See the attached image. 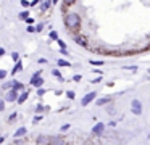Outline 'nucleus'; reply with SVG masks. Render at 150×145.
<instances>
[{
	"instance_id": "2f4dec72",
	"label": "nucleus",
	"mask_w": 150,
	"mask_h": 145,
	"mask_svg": "<svg viewBox=\"0 0 150 145\" xmlns=\"http://www.w3.org/2000/svg\"><path fill=\"white\" fill-rule=\"evenodd\" d=\"M81 79H82V76H79V74H74V77H73V81H74V82H79Z\"/></svg>"
},
{
	"instance_id": "58836bf2",
	"label": "nucleus",
	"mask_w": 150,
	"mask_h": 145,
	"mask_svg": "<svg viewBox=\"0 0 150 145\" xmlns=\"http://www.w3.org/2000/svg\"><path fill=\"white\" fill-rule=\"evenodd\" d=\"M36 5H39V2H37V0H34V2H29V7H36Z\"/></svg>"
},
{
	"instance_id": "c9c22d12",
	"label": "nucleus",
	"mask_w": 150,
	"mask_h": 145,
	"mask_svg": "<svg viewBox=\"0 0 150 145\" xmlns=\"http://www.w3.org/2000/svg\"><path fill=\"white\" fill-rule=\"evenodd\" d=\"M45 94V89H37V95H39V97H42Z\"/></svg>"
},
{
	"instance_id": "f03ea898",
	"label": "nucleus",
	"mask_w": 150,
	"mask_h": 145,
	"mask_svg": "<svg viewBox=\"0 0 150 145\" xmlns=\"http://www.w3.org/2000/svg\"><path fill=\"white\" fill-rule=\"evenodd\" d=\"M29 84L32 87H37V89H42V85H44V77L41 76V71H37L32 74V77L29 79Z\"/></svg>"
},
{
	"instance_id": "4468645a",
	"label": "nucleus",
	"mask_w": 150,
	"mask_h": 145,
	"mask_svg": "<svg viewBox=\"0 0 150 145\" xmlns=\"http://www.w3.org/2000/svg\"><path fill=\"white\" fill-rule=\"evenodd\" d=\"M24 89V85H23V82H20V81H16V79H13V90H23Z\"/></svg>"
},
{
	"instance_id": "9b49d317",
	"label": "nucleus",
	"mask_w": 150,
	"mask_h": 145,
	"mask_svg": "<svg viewBox=\"0 0 150 145\" xmlns=\"http://www.w3.org/2000/svg\"><path fill=\"white\" fill-rule=\"evenodd\" d=\"M110 102H111V97H102V98H95V105H97V106L108 105Z\"/></svg>"
},
{
	"instance_id": "473e14b6",
	"label": "nucleus",
	"mask_w": 150,
	"mask_h": 145,
	"mask_svg": "<svg viewBox=\"0 0 150 145\" xmlns=\"http://www.w3.org/2000/svg\"><path fill=\"white\" fill-rule=\"evenodd\" d=\"M26 23H27V26H32V24H34V18H31V16H29V18L26 19Z\"/></svg>"
},
{
	"instance_id": "bb28decb",
	"label": "nucleus",
	"mask_w": 150,
	"mask_h": 145,
	"mask_svg": "<svg viewBox=\"0 0 150 145\" xmlns=\"http://www.w3.org/2000/svg\"><path fill=\"white\" fill-rule=\"evenodd\" d=\"M66 97H68V98H70V100H73V98H74V97H76V94H74L73 90H66Z\"/></svg>"
},
{
	"instance_id": "0eeeda50",
	"label": "nucleus",
	"mask_w": 150,
	"mask_h": 145,
	"mask_svg": "<svg viewBox=\"0 0 150 145\" xmlns=\"http://www.w3.org/2000/svg\"><path fill=\"white\" fill-rule=\"evenodd\" d=\"M103 132H105V124H103V123H97V124L92 127V134H94V135H102Z\"/></svg>"
},
{
	"instance_id": "7c9ffc66",
	"label": "nucleus",
	"mask_w": 150,
	"mask_h": 145,
	"mask_svg": "<svg viewBox=\"0 0 150 145\" xmlns=\"http://www.w3.org/2000/svg\"><path fill=\"white\" fill-rule=\"evenodd\" d=\"M44 119V114H37L36 118H34V123H39V121H42Z\"/></svg>"
},
{
	"instance_id": "6e6552de",
	"label": "nucleus",
	"mask_w": 150,
	"mask_h": 145,
	"mask_svg": "<svg viewBox=\"0 0 150 145\" xmlns=\"http://www.w3.org/2000/svg\"><path fill=\"white\" fill-rule=\"evenodd\" d=\"M27 98H29V90L20 92V95H18V98H16V103H18V105H23Z\"/></svg>"
},
{
	"instance_id": "ea45409f",
	"label": "nucleus",
	"mask_w": 150,
	"mask_h": 145,
	"mask_svg": "<svg viewBox=\"0 0 150 145\" xmlns=\"http://www.w3.org/2000/svg\"><path fill=\"white\" fill-rule=\"evenodd\" d=\"M5 52H7L5 48H3V47H0V56H3V55H5Z\"/></svg>"
},
{
	"instance_id": "a211bd4d",
	"label": "nucleus",
	"mask_w": 150,
	"mask_h": 145,
	"mask_svg": "<svg viewBox=\"0 0 150 145\" xmlns=\"http://www.w3.org/2000/svg\"><path fill=\"white\" fill-rule=\"evenodd\" d=\"M2 89H3V90H11V89H13V81H8V82H3V85H2Z\"/></svg>"
},
{
	"instance_id": "412c9836",
	"label": "nucleus",
	"mask_w": 150,
	"mask_h": 145,
	"mask_svg": "<svg viewBox=\"0 0 150 145\" xmlns=\"http://www.w3.org/2000/svg\"><path fill=\"white\" fill-rule=\"evenodd\" d=\"M52 40H58V32L57 31H50V36H49Z\"/></svg>"
},
{
	"instance_id": "f257e3e1",
	"label": "nucleus",
	"mask_w": 150,
	"mask_h": 145,
	"mask_svg": "<svg viewBox=\"0 0 150 145\" xmlns=\"http://www.w3.org/2000/svg\"><path fill=\"white\" fill-rule=\"evenodd\" d=\"M63 23H65V27H66L68 31L76 32L78 29L81 27V24H82V18L76 11H68V13H65V16H63Z\"/></svg>"
},
{
	"instance_id": "cd10ccee",
	"label": "nucleus",
	"mask_w": 150,
	"mask_h": 145,
	"mask_svg": "<svg viewBox=\"0 0 150 145\" xmlns=\"http://www.w3.org/2000/svg\"><path fill=\"white\" fill-rule=\"evenodd\" d=\"M7 76H8V73H7L5 69H0V81H3Z\"/></svg>"
},
{
	"instance_id": "b1692460",
	"label": "nucleus",
	"mask_w": 150,
	"mask_h": 145,
	"mask_svg": "<svg viewBox=\"0 0 150 145\" xmlns=\"http://www.w3.org/2000/svg\"><path fill=\"white\" fill-rule=\"evenodd\" d=\"M44 26H45L44 23H39L37 26H34V27H36V32H42V31H44Z\"/></svg>"
},
{
	"instance_id": "c756f323",
	"label": "nucleus",
	"mask_w": 150,
	"mask_h": 145,
	"mask_svg": "<svg viewBox=\"0 0 150 145\" xmlns=\"http://www.w3.org/2000/svg\"><path fill=\"white\" fill-rule=\"evenodd\" d=\"M123 69H128V71H137V66H123Z\"/></svg>"
},
{
	"instance_id": "6ab92c4d",
	"label": "nucleus",
	"mask_w": 150,
	"mask_h": 145,
	"mask_svg": "<svg viewBox=\"0 0 150 145\" xmlns=\"http://www.w3.org/2000/svg\"><path fill=\"white\" fill-rule=\"evenodd\" d=\"M18 18H20V19H24V21H26V19L29 18V10H24V11H21L20 15H18Z\"/></svg>"
},
{
	"instance_id": "e433bc0d",
	"label": "nucleus",
	"mask_w": 150,
	"mask_h": 145,
	"mask_svg": "<svg viewBox=\"0 0 150 145\" xmlns=\"http://www.w3.org/2000/svg\"><path fill=\"white\" fill-rule=\"evenodd\" d=\"M0 111H5V103H3V100H0Z\"/></svg>"
},
{
	"instance_id": "9d476101",
	"label": "nucleus",
	"mask_w": 150,
	"mask_h": 145,
	"mask_svg": "<svg viewBox=\"0 0 150 145\" xmlns=\"http://www.w3.org/2000/svg\"><path fill=\"white\" fill-rule=\"evenodd\" d=\"M74 42H76L78 45H82V47H87V39L84 37V36H79V34H76V36H74Z\"/></svg>"
},
{
	"instance_id": "aec40b11",
	"label": "nucleus",
	"mask_w": 150,
	"mask_h": 145,
	"mask_svg": "<svg viewBox=\"0 0 150 145\" xmlns=\"http://www.w3.org/2000/svg\"><path fill=\"white\" fill-rule=\"evenodd\" d=\"M89 63H90L92 66H95V68H99V66H103V65H105V61H102V60H97V61H94V60H90Z\"/></svg>"
},
{
	"instance_id": "39448f33",
	"label": "nucleus",
	"mask_w": 150,
	"mask_h": 145,
	"mask_svg": "<svg viewBox=\"0 0 150 145\" xmlns=\"http://www.w3.org/2000/svg\"><path fill=\"white\" fill-rule=\"evenodd\" d=\"M49 145H68V142H66V139H65L63 135H55V137L50 139Z\"/></svg>"
},
{
	"instance_id": "f704fd0d",
	"label": "nucleus",
	"mask_w": 150,
	"mask_h": 145,
	"mask_svg": "<svg viewBox=\"0 0 150 145\" xmlns=\"http://www.w3.org/2000/svg\"><path fill=\"white\" fill-rule=\"evenodd\" d=\"M26 31H27V32H36V27H34V26H27Z\"/></svg>"
},
{
	"instance_id": "2eb2a0df",
	"label": "nucleus",
	"mask_w": 150,
	"mask_h": 145,
	"mask_svg": "<svg viewBox=\"0 0 150 145\" xmlns=\"http://www.w3.org/2000/svg\"><path fill=\"white\" fill-rule=\"evenodd\" d=\"M57 65H58V66H61V68H66V66H68V68H71V63H70L68 60H63V58H60V60L57 61Z\"/></svg>"
},
{
	"instance_id": "20e7f679",
	"label": "nucleus",
	"mask_w": 150,
	"mask_h": 145,
	"mask_svg": "<svg viewBox=\"0 0 150 145\" xmlns=\"http://www.w3.org/2000/svg\"><path fill=\"white\" fill-rule=\"evenodd\" d=\"M95 98H97V94H95V92H89V94H86V95H84L82 98H81V106H87L89 103H92Z\"/></svg>"
},
{
	"instance_id": "c85d7f7f",
	"label": "nucleus",
	"mask_w": 150,
	"mask_h": 145,
	"mask_svg": "<svg viewBox=\"0 0 150 145\" xmlns=\"http://www.w3.org/2000/svg\"><path fill=\"white\" fill-rule=\"evenodd\" d=\"M57 42H58V45H60V50H66V44H65L63 40H60V39H58Z\"/></svg>"
},
{
	"instance_id": "ddd939ff",
	"label": "nucleus",
	"mask_w": 150,
	"mask_h": 145,
	"mask_svg": "<svg viewBox=\"0 0 150 145\" xmlns=\"http://www.w3.org/2000/svg\"><path fill=\"white\" fill-rule=\"evenodd\" d=\"M39 7H41V11H47V10L52 7V2L45 0V2H41V3H39Z\"/></svg>"
},
{
	"instance_id": "4be33fe9",
	"label": "nucleus",
	"mask_w": 150,
	"mask_h": 145,
	"mask_svg": "<svg viewBox=\"0 0 150 145\" xmlns=\"http://www.w3.org/2000/svg\"><path fill=\"white\" fill-rule=\"evenodd\" d=\"M44 111H45V106H44V105L39 103V105L36 106V113H44Z\"/></svg>"
},
{
	"instance_id": "f3484780",
	"label": "nucleus",
	"mask_w": 150,
	"mask_h": 145,
	"mask_svg": "<svg viewBox=\"0 0 150 145\" xmlns=\"http://www.w3.org/2000/svg\"><path fill=\"white\" fill-rule=\"evenodd\" d=\"M52 74H53V76H55V77H57V79H58V81H60V82H65V77H63V76H61V73H60V71H58V69H52Z\"/></svg>"
},
{
	"instance_id": "7ed1b4c3",
	"label": "nucleus",
	"mask_w": 150,
	"mask_h": 145,
	"mask_svg": "<svg viewBox=\"0 0 150 145\" xmlns=\"http://www.w3.org/2000/svg\"><path fill=\"white\" fill-rule=\"evenodd\" d=\"M131 111H132V114H136V116H140L142 114V102L140 100H132L131 102Z\"/></svg>"
},
{
	"instance_id": "79ce46f5",
	"label": "nucleus",
	"mask_w": 150,
	"mask_h": 145,
	"mask_svg": "<svg viewBox=\"0 0 150 145\" xmlns=\"http://www.w3.org/2000/svg\"><path fill=\"white\" fill-rule=\"evenodd\" d=\"M147 73H148V74H150V69H148V71H147Z\"/></svg>"
},
{
	"instance_id": "f8f14e48",
	"label": "nucleus",
	"mask_w": 150,
	"mask_h": 145,
	"mask_svg": "<svg viewBox=\"0 0 150 145\" xmlns=\"http://www.w3.org/2000/svg\"><path fill=\"white\" fill-rule=\"evenodd\" d=\"M20 71H23V65H21V61H18V63H15V66H13V69H11V76H15L16 73H20Z\"/></svg>"
},
{
	"instance_id": "a19ab883",
	"label": "nucleus",
	"mask_w": 150,
	"mask_h": 145,
	"mask_svg": "<svg viewBox=\"0 0 150 145\" xmlns=\"http://www.w3.org/2000/svg\"><path fill=\"white\" fill-rule=\"evenodd\" d=\"M90 82H92V84H94V82H95V84H97V82H100V77H97V79H92Z\"/></svg>"
},
{
	"instance_id": "423d86ee",
	"label": "nucleus",
	"mask_w": 150,
	"mask_h": 145,
	"mask_svg": "<svg viewBox=\"0 0 150 145\" xmlns=\"http://www.w3.org/2000/svg\"><path fill=\"white\" fill-rule=\"evenodd\" d=\"M18 95H20V92L11 89V90H8V92H7V95H5V100H7V102H10V103H13V102H16Z\"/></svg>"
},
{
	"instance_id": "dca6fc26",
	"label": "nucleus",
	"mask_w": 150,
	"mask_h": 145,
	"mask_svg": "<svg viewBox=\"0 0 150 145\" xmlns=\"http://www.w3.org/2000/svg\"><path fill=\"white\" fill-rule=\"evenodd\" d=\"M47 142V135H37L36 137V145H42Z\"/></svg>"
},
{
	"instance_id": "5701e85b",
	"label": "nucleus",
	"mask_w": 150,
	"mask_h": 145,
	"mask_svg": "<svg viewBox=\"0 0 150 145\" xmlns=\"http://www.w3.org/2000/svg\"><path fill=\"white\" fill-rule=\"evenodd\" d=\"M70 127H71V124L66 123V124H63L61 127H60V131H61V132H66V131H70Z\"/></svg>"
},
{
	"instance_id": "72a5a7b5",
	"label": "nucleus",
	"mask_w": 150,
	"mask_h": 145,
	"mask_svg": "<svg viewBox=\"0 0 150 145\" xmlns=\"http://www.w3.org/2000/svg\"><path fill=\"white\" fill-rule=\"evenodd\" d=\"M37 63H39V65H47V58H39Z\"/></svg>"
},
{
	"instance_id": "a878e982",
	"label": "nucleus",
	"mask_w": 150,
	"mask_h": 145,
	"mask_svg": "<svg viewBox=\"0 0 150 145\" xmlns=\"http://www.w3.org/2000/svg\"><path fill=\"white\" fill-rule=\"evenodd\" d=\"M11 58H13V61L18 63V61H20V53H18V52H13V53H11Z\"/></svg>"
},
{
	"instance_id": "4c0bfd02",
	"label": "nucleus",
	"mask_w": 150,
	"mask_h": 145,
	"mask_svg": "<svg viewBox=\"0 0 150 145\" xmlns=\"http://www.w3.org/2000/svg\"><path fill=\"white\" fill-rule=\"evenodd\" d=\"M21 5H23L24 8H27V7H29V2H26V0H23V2H21Z\"/></svg>"
},
{
	"instance_id": "1a4fd4ad",
	"label": "nucleus",
	"mask_w": 150,
	"mask_h": 145,
	"mask_svg": "<svg viewBox=\"0 0 150 145\" xmlns=\"http://www.w3.org/2000/svg\"><path fill=\"white\" fill-rule=\"evenodd\" d=\"M26 134H27V129H26L24 126H23V127H18V129L15 131V134H13V137H15V139H21V137H24Z\"/></svg>"
},
{
	"instance_id": "393cba45",
	"label": "nucleus",
	"mask_w": 150,
	"mask_h": 145,
	"mask_svg": "<svg viewBox=\"0 0 150 145\" xmlns=\"http://www.w3.org/2000/svg\"><path fill=\"white\" fill-rule=\"evenodd\" d=\"M16 118H18V113H16V111H13V113H11L10 116H8V123H11V121H15Z\"/></svg>"
}]
</instances>
